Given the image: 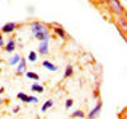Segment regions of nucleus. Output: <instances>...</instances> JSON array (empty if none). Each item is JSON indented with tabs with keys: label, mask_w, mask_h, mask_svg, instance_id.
<instances>
[{
	"label": "nucleus",
	"mask_w": 127,
	"mask_h": 119,
	"mask_svg": "<svg viewBox=\"0 0 127 119\" xmlns=\"http://www.w3.org/2000/svg\"><path fill=\"white\" fill-rule=\"evenodd\" d=\"M105 1H107L108 8L112 10L113 13L118 14V15H122V14L126 12V9H125L123 5L120 3V0H105Z\"/></svg>",
	"instance_id": "f257e3e1"
},
{
	"label": "nucleus",
	"mask_w": 127,
	"mask_h": 119,
	"mask_svg": "<svg viewBox=\"0 0 127 119\" xmlns=\"http://www.w3.org/2000/svg\"><path fill=\"white\" fill-rule=\"evenodd\" d=\"M102 106H103V103H102V100H98V103H97V105H95V108L89 113V115H88V118L89 119H94V118H97L98 115H99V113H100V110H102Z\"/></svg>",
	"instance_id": "f03ea898"
},
{
	"label": "nucleus",
	"mask_w": 127,
	"mask_h": 119,
	"mask_svg": "<svg viewBox=\"0 0 127 119\" xmlns=\"http://www.w3.org/2000/svg\"><path fill=\"white\" fill-rule=\"evenodd\" d=\"M31 27H32V32H33V34H36V33H38V32H42V30L46 29L45 25L42 23H39V22H33V23L31 24Z\"/></svg>",
	"instance_id": "7ed1b4c3"
},
{
	"label": "nucleus",
	"mask_w": 127,
	"mask_h": 119,
	"mask_svg": "<svg viewBox=\"0 0 127 119\" xmlns=\"http://www.w3.org/2000/svg\"><path fill=\"white\" fill-rule=\"evenodd\" d=\"M38 52L42 53V55H47L48 53V39L42 41L38 46Z\"/></svg>",
	"instance_id": "20e7f679"
},
{
	"label": "nucleus",
	"mask_w": 127,
	"mask_h": 119,
	"mask_svg": "<svg viewBox=\"0 0 127 119\" xmlns=\"http://www.w3.org/2000/svg\"><path fill=\"white\" fill-rule=\"evenodd\" d=\"M34 37H36V39H38V41L42 42V41L50 39V33H48L47 29H45V30H42V32H38V33H36Z\"/></svg>",
	"instance_id": "39448f33"
},
{
	"label": "nucleus",
	"mask_w": 127,
	"mask_h": 119,
	"mask_svg": "<svg viewBox=\"0 0 127 119\" xmlns=\"http://www.w3.org/2000/svg\"><path fill=\"white\" fill-rule=\"evenodd\" d=\"M15 28H17V24L13 23V22H9L5 25H3L1 30H3V33H12V32H14Z\"/></svg>",
	"instance_id": "423d86ee"
},
{
	"label": "nucleus",
	"mask_w": 127,
	"mask_h": 119,
	"mask_svg": "<svg viewBox=\"0 0 127 119\" xmlns=\"http://www.w3.org/2000/svg\"><path fill=\"white\" fill-rule=\"evenodd\" d=\"M26 58H20V61H19V66H18V69H17V75L18 76H20V75H23V71L26 70Z\"/></svg>",
	"instance_id": "0eeeda50"
},
{
	"label": "nucleus",
	"mask_w": 127,
	"mask_h": 119,
	"mask_svg": "<svg viewBox=\"0 0 127 119\" xmlns=\"http://www.w3.org/2000/svg\"><path fill=\"white\" fill-rule=\"evenodd\" d=\"M117 23H118V27L122 29V30H127V22H126V17H120L117 19Z\"/></svg>",
	"instance_id": "6e6552de"
},
{
	"label": "nucleus",
	"mask_w": 127,
	"mask_h": 119,
	"mask_svg": "<svg viewBox=\"0 0 127 119\" xmlns=\"http://www.w3.org/2000/svg\"><path fill=\"white\" fill-rule=\"evenodd\" d=\"M15 49V42L14 39H9L8 43H6V46H5V51L6 52H13Z\"/></svg>",
	"instance_id": "1a4fd4ad"
},
{
	"label": "nucleus",
	"mask_w": 127,
	"mask_h": 119,
	"mask_svg": "<svg viewBox=\"0 0 127 119\" xmlns=\"http://www.w3.org/2000/svg\"><path fill=\"white\" fill-rule=\"evenodd\" d=\"M42 66L46 67V69L50 70V71H56V70H57V66H55V65L51 63L50 61H43V62H42Z\"/></svg>",
	"instance_id": "9d476101"
},
{
	"label": "nucleus",
	"mask_w": 127,
	"mask_h": 119,
	"mask_svg": "<svg viewBox=\"0 0 127 119\" xmlns=\"http://www.w3.org/2000/svg\"><path fill=\"white\" fill-rule=\"evenodd\" d=\"M72 73H74V69H72V66H71V65H67V66H66V70H65V72H64V77L67 79V77L72 76Z\"/></svg>",
	"instance_id": "9b49d317"
},
{
	"label": "nucleus",
	"mask_w": 127,
	"mask_h": 119,
	"mask_svg": "<svg viewBox=\"0 0 127 119\" xmlns=\"http://www.w3.org/2000/svg\"><path fill=\"white\" fill-rule=\"evenodd\" d=\"M52 105H54V100H51V99H50V100H47V101H46L43 105H42V108H41V112H43V113H45L47 109H50V108H51Z\"/></svg>",
	"instance_id": "f8f14e48"
},
{
	"label": "nucleus",
	"mask_w": 127,
	"mask_h": 119,
	"mask_svg": "<svg viewBox=\"0 0 127 119\" xmlns=\"http://www.w3.org/2000/svg\"><path fill=\"white\" fill-rule=\"evenodd\" d=\"M31 89L33 90V91H36V93H43V90H45V89H43V86L39 85V84H33Z\"/></svg>",
	"instance_id": "ddd939ff"
},
{
	"label": "nucleus",
	"mask_w": 127,
	"mask_h": 119,
	"mask_svg": "<svg viewBox=\"0 0 127 119\" xmlns=\"http://www.w3.org/2000/svg\"><path fill=\"white\" fill-rule=\"evenodd\" d=\"M71 117L72 118H81V119H84V118H85V114H84L83 110H76V112H74L71 114Z\"/></svg>",
	"instance_id": "4468645a"
},
{
	"label": "nucleus",
	"mask_w": 127,
	"mask_h": 119,
	"mask_svg": "<svg viewBox=\"0 0 127 119\" xmlns=\"http://www.w3.org/2000/svg\"><path fill=\"white\" fill-rule=\"evenodd\" d=\"M26 76L28 77V79H32V80H39V76H38V75L36 73V72H32V71H29V72H27L26 73Z\"/></svg>",
	"instance_id": "2eb2a0df"
},
{
	"label": "nucleus",
	"mask_w": 127,
	"mask_h": 119,
	"mask_svg": "<svg viewBox=\"0 0 127 119\" xmlns=\"http://www.w3.org/2000/svg\"><path fill=\"white\" fill-rule=\"evenodd\" d=\"M55 32H56V33L61 37V38H66V33H65V30H64L62 28H60V27H57V28H55L54 29Z\"/></svg>",
	"instance_id": "dca6fc26"
},
{
	"label": "nucleus",
	"mask_w": 127,
	"mask_h": 119,
	"mask_svg": "<svg viewBox=\"0 0 127 119\" xmlns=\"http://www.w3.org/2000/svg\"><path fill=\"white\" fill-rule=\"evenodd\" d=\"M28 60H29L31 62H36V61H37V53H36L34 51H32V52H29V56H28Z\"/></svg>",
	"instance_id": "f3484780"
},
{
	"label": "nucleus",
	"mask_w": 127,
	"mask_h": 119,
	"mask_svg": "<svg viewBox=\"0 0 127 119\" xmlns=\"http://www.w3.org/2000/svg\"><path fill=\"white\" fill-rule=\"evenodd\" d=\"M17 98L20 99V100H23L24 103H28V95L24 94V93H19V94L17 95Z\"/></svg>",
	"instance_id": "a211bd4d"
},
{
	"label": "nucleus",
	"mask_w": 127,
	"mask_h": 119,
	"mask_svg": "<svg viewBox=\"0 0 127 119\" xmlns=\"http://www.w3.org/2000/svg\"><path fill=\"white\" fill-rule=\"evenodd\" d=\"M19 61H20V56L18 55V53H15L14 57H13L12 60H10V62H9V63H10V65H17Z\"/></svg>",
	"instance_id": "6ab92c4d"
},
{
	"label": "nucleus",
	"mask_w": 127,
	"mask_h": 119,
	"mask_svg": "<svg viewBox=\"0 0 127 119\" xmlns=\"http://www.w3.org/2000/svg\"><path fill=\"white\" fill-rule=\"evenodd\" d=\"M72 104H74V100L72 99H67L66 104H65V108H66V109H70V108L72 106Z\"/></svg>",
	"instance_id": "aec40b11"
},
{
	"label": "nucleus",
	"mask_w": 127,
	"mask_h": 119,
	"mask_svg": "<svg viewBox=\"0 0 127 119\" xmlns=\"http://www.w3.org/2000/svg\"><path fill=\"white\" fill-rule=\"evenodd\" d=\"M32 101H33V103H37L38 99L36 98V96H28V103H32Z\"/></svg>",
	"instance_id": "412c9836"
},
{
	"label": "nucleus",
	"mask_w": 127,
	"mask_h": 119,
	"mask_svg": "<svg viewBox=\"0 0 127 119\" xmlns=\"http://www.w3.org/2000/svg\"><path fill=\"white\" fill-rule=\"evenodd\" d=\"M4 46V41H3V36L1 33H0V47H3Z\"/></svg>",
	"instance_id": "4be33fe9"
},
{
	"label": "nucleus",
	"mask_w": 127,
	"mask_h": 119,
	"mask_svg": "<svg viewBox=\"0 0 127 119\" xmlns=\"http://www.w3.org/2000/svg\"><path fill=\"white\" fill-rule=\"evenodd\" d=\"M13 112H14V113H18V112H19V106H15Z\"/></svg>",
	"instance_id": "5701e85b"
},
{
	"label": "nucleus",
	"mask_w": 127,
	"mask_h": 119,
	"mask_svg": "<svg viewBox=\"0 0 127 119\" xmlns=\"http://www.w3.org/2000/svg\"><path fill=\"white\" fill-rule=\"evenodd\" d=\"M4 94V88H0V95Z\"/></svg>",
	"instance_id": "b1692460"
},
{
	"label": "nucleus",
	"mask_w": 127,
	"mask_h": 119,
	"mask_svg": "<svg viewBox=\"0 0 127 119\" xmlns=\"http://www.w3.org/2000/svg\"><path fill=\"white\" fill-rule=\"evenodd\" d=\"M1 104H3V100H1V99H0V105H1Z\"/></svg>",
	"instance_id": "393cba45"
}]
</instances>
